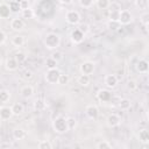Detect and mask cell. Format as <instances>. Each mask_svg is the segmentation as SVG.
Masks as SVG:
<instances>
[{
  "label": "cell",
  "instance_id": "45",
  "mask_svg": "<svg viewBox=\"0 0 149 149\" xmlns=\"http://www.w3.org/2000/svg\"><path fill=\"white\" fill-rule=\"evenodd\" d=\"M20 7H21V10H22V9H26V8H28V7H29L28 0H22V1L20 2Z\"/></svg>",
  "mask_w": 149,
  "mask_h": 149
},
{
  "label": "cell",
  "instance_id": "4",
  "mask_svg": "<svg viewBox=\"0 0 149 149\" xmlns=\"http://www.w3.org/2000/svg\"><path fill=\"white\" fill-rule=\"evenodd\" d=\"M119 22L121 26H127L133 22V14L128 9H120L119 14Z\"/></svg>",
  "mask_w": 149,
  "mask_h": 149
},
{
  "label": "cell",
  "instance_id": "8",
  "mask_svg": "<svg viewBox=\"0 0 149 149\" xmlns=\"http://www.w3.org/2000/svg\"><path fill=\"white\" fill-rule=\"evenodd\" d=\"M85 114L87 115V118L92 119V120H95L98 116H99V108L97 105H87L85 107Z\"/></svg>",
  "mask_w": 149,
  "mask_h": 149
},
{
  "label": "cell",
  "instance_id": "43",
  "mask_svg": "<svg viewBox=\"0 0 149 149\" xmlns=\"http://www.w3.org/2000/svg\"><path fill=\"white\" fill-rule=\"evenodd\" d=\"M6 41H7V35H6V33H5L3 30H0V45L5 44Z\"/></svg>",
  "mask_w": 149,
  "mask_h": 149
},
{
  "label": "cell",
  "instance_id": "19",
  "mask_svg": "<svg viewBox=\"0 0 149 149\" xmlns=\"http://www.w3.org/2000/svg\"><path fill=\"white\" fill-rule=\"evenodd\" d=\"M10 42H12V44H13L14 47L20 48V47L24 45V43H26V38H24V36H22V35H15V36L12 37Z\"/></svg>",
  "mask_w": 149,
  "mask_h": 149
},
{
  "label": "cell",
  "instance_id": "32",
  "mask_svg": "<svg viewBox=\"0 0 149 149\" xmlns=\"http://www.w3.org/2000/svg\"><path fill=\"white\" fill-rule=\"evenodd\" d=\"M14 58L16 59V62H17L19 64H21V63L26 62V59H27V55H26L24 52H22V51H19V52L15 54Z\"/></svg>",
  "mask_w": 149,
  "mask_h": 149
},
{
  "label": "cell",
  "instance_id": "25",
  "mask_svg": "<svg viewBox=\"0 0 149 149\" xmlns=\"http://www.w3.org/2000/svg\"><path fill=\"white\" fill-rule=\"evenodd\" d=\"M21 15H22V19L29 20V19H34L35 13H34V10H33L30 7H28V8H26V9H22V10H21Z\"/></svg>",
  "mask_w": 149,
  "mask_h": 149
},
{
  "label": "cell",
  "instance_id": "22",
  "mask_svg": "<svg viewBox=\"0 0 149 149\" xmlns=\"http://www.w3.org/2000/svg\"><path fill=\"white\" fill-rule=\"evenodd\" d=\"M77 83H78L80 86H88L90 83H91V77H90V74H83V73H80V76H79L78 79H77Z\"/></svg>",
  "mask_w": 149,
  "mask_h": 149
},
{
  "label": "cell",
  "instance_id": "37",
  "mask_svg": "<svg viewBox=\"0 0 149 149\" xmlns=\"http://www.w3.org/2000/svg\"><path fill=\"white\" fill-rule=\"evenodd\" d=\"M97 148L98 149H111L112 148V144L108 141L104 140V141H100L99 143H97Z\"/></svg>",
  "mask_w": 149,
  "mask_h": 149
},
{
  "label": "cell",
  "instance_id": "18",
  "mask_svg": "<svg viewBox=\"0 0 149 149\" xmlns=\"http://www.w3.org/2000/svg\"><path fill=\"white\" fill-rule=\"evenodd\" d=\"M137 136H139V140H140L141 143H143V144H148L149 143V132H148L147 128L140 129Z\"/></svg>",
  "mask_w": 149,
  "mask_h": 149
},
{
  "label": "cell",
  "instance_id": "1",
  "mask_svg": "<svg viewBox=\"0 0 149 149\" xmlns=\"http://www.w3.org/2000/svg\"><path fill=\"white\" fill-rule=\"evenodd\" d=\"M43 42L47 49L55 50V49H58V47L61 45V36L56 33H49L45 35Z\"/></svg>",
  "mask_w": 149,
  "mask_h": 149
},
{
  "label": "cell",
  "instance_id": "41",
  "mask_svg": "<svg viewBox=\"0 0 149 149\" xmlns=\"http://www.w3.org/2000/svg\"><path fill=\"white\" fill-rule=\"evenodd\" d=\"M140 21L142 24H149V14L148 13H143L140 17Z\"/></svg>",
  "mask_w": 149,
  "mask_h": 149
},
{
  "label": "cell",
  "instance_id": "31",
  "mask_svg": "<svg viewBox=\"0 0 149 149\" xmlns=\"http://www.w3.org/2000/svg\"><path fill=\"white\" fill-rule=\"evenodd\" d=\"M57 63H58V62H57L56 59L49 57V58H47V61H45V66H47L48 70H50V69H56V68H57Z\"/></svg>",
  "mask_w": 149,
  "mask_h": 149
},
{
  "label": "cell",
  "instance_id": "17",
  "mask_svg": "<svg viewBox=\"0 0 149 149\" xmlns=\"http://www.w3.org/2000/svg\"><path fill=\"white\" fill-rule=\"evenodd\" d=\"M12 12L9 9V5L6 2H0V19H8Z\"/></svg>",
  "mask_w": 149,
  "mask_h": 149
},
{
  "label": "cell",
  "instance_id": "5",
  "mask_svg": "<svg viewBox=\"0 0 149 149\" xmlns=\"http://www.w3.org/2000/svg\"><path fill=\"white\" fill-rule=\"evenodd\" d=\"M65 20L69 24L76 26L80 22V14L77 10H68L65 14Z\"/></svg>",
  "mask_w": 149,
  "mask_h": 149
},
{
  "label": "cell",
  "instance_id": "49",
  "mask_svg": "<svg viewBox=\"0 0 149 149\" xmlns=\"http://www.w3.org/2000/svg\"><path fill=\"white\" fill-rule=\"evenodd\" d=\"M1 62H2V54L0 52V63H1Z\"/></svg>",
  "mask_w": 149,
  "mask_h": 149
},
{
  "label": "cell",
  "instance_id": "42",
  "mask_svg": "<svg viewBox=\"0 0 149 149\" xmlns=\"http://www.w3.org/2000/svg\"><path fill=\"white\" fill-rule=\"evenodd\" d=\"M22 78H23L24 80L31 79V78H33V71H30V70H24L23 73H22Z\"/></svg>",
  "mask_w": 149,
  "mask_h": 149
},
{
  "label": "cell",
  "instance_id": "3",
  "mask_svg": "<svg viewBox=\"0 0 149 149\" xmlns=\"http://www.w3.org/2000/svg\"><path fill=\"white\" fill-rule=\"evenodd\" d=\"M62 72L56 68V69H50V70H47L45 72V76H44V79L48 84L50 85H55V84H58V78H59V74Z\"/></svg>",
  "mask_w": 149,
  "mask_h": 149
},
{
  "label": "cell",
  "instance_id": "51",
  "mask_svg": "<svg viewBox=\"0 0 149 149\" xmlns=\"http://www.w3.org/2000/svg\"><path fill=\"white\" fill-rule=\"evenodd\" d=\"M0 83H1V76H0Z\"/></svg>",
  "mask_w": 149,
  "mask_h": 149
},
{
  "label": "cell",
  "instance_id": "12",
  "mask_svg": "<svg viewBox=\"0 0 149 149\" xmlns=\"http://www.w3.org/2000/svg\"><path fill=\"white\" fill-rule=\"evenodd\" d=\"M26 23L23 21V19H20V17H14L10 21V28L14 30V31H21L23 30Z\"/></svg>",
  "mask_w": 149,
  "mask_h": 149
},
{
  "label": "cell",
  "instance_id": "20",
  "mask_svg": "<svg viewBox=\"0 0 149 149\" xmlns=\"http://www.w3.org/2000/svg\"><path fill=\"white\" fill-rule=\"evenodd\" d=\"M118 107H119L121 111H128V109L132 107V101H130L128 98H122V99L119 100Z\"/></svg>",
  "mask_w": 149,
  "mask_h": 149
},
{
  "label": "cell",
  "instance_id": "33",
  "mask_svg": "<svg viewBox=\"0 0 149 149\" xmlns=\"http://www.w3.org/2000/svg\"><path fill=\"white\" fill-rule=\"evenodd\" d=\"M69 81H70L69 74H66V73H61L59 74V78H58V84L59 85H66V84H69Z\"/></svg>",
  "mask_w": 149,
  "mask_h": 149
},
{
  "label": "cell",
  "instance_id": "47",
  "mask_svg": "<svg viewBox=\"0 0 149 149\" xmlns=\"http://www.w3.org/2000/svg\"><path fill=\"white\" fill-rule=\"evenodd\" d=\"M12 144L9 142H1L0 143V148H10Z\"/></svg>",
  "mask_w": 149,
  "mask_h": 149
},
{
  "label": "cell",
  "instance_id": "15",
  "mask_svg": "<svg viewBox=\"0 0 149 149\" xmlns=\"http://www.w3.org/2000/svg\"><path fill=\"white\" fill-rule=\"evenodd\" d=\"M5 68L7 71H16L19 68V63L14 57H8L5 62Z\"/></svg>",
  "mask_w": 149,
  "mask_h": 149
},
{
  "label": "cell",
  "instance_id": "6",
  "mask_svg": "<svg viewBox=\"0 0 149 149\" xmlns=\"http://www.w3.org/2000/svg\"><path fill=\"white\" fill-rule=\"evenodd\" d=\"M95 64L92 61H85L79 65V71L83 74H92L94 72Z\"/></svg>",
  "mask_w": 149,
  "mask_h": 149
},
{
  "label": "cell",
  "instance_id": "2",
  "mask_svg": "<svg viewBox=\"0 0 149 149\" xmlns=\"http://www.w3.org/2000/svg\"><path fill=\"white\" fill-rule=\"evenodd\" d=\"M52 129L57 133V134H65L69 132V127H68V122H66V119L62 115H58L56 116L54 120H52Z\"/></svg>",
  "mask_w": 149,
  "mask_h": 149
},
{
  "label": "cell",
  "instance_id": "27",
  "mask_svg": "<svg viewBox=\"0 0 149 149\" xmlns=\"http://www.w3.org/2000/svg\"><path fill=\"white\" fill-rule=\"evenodd\" d=\"M10 99V92L7 90H1L0 91V102L6 104Z\"/></svg>",
  "mask_w": 149,
  "mask_h": 149
},
{
  "label": "cell",
  "instance_id": "34",
  "mask_svg": "<svg viewBox=\"0 0 149 149\" xmlns=\"http://www.w3.org/2000/svg\"><path fill=\"white\" fill-rule=\"evenodd\" d=\"M66 122H68L69 130H70V129H74V128L77 127V120H76V118H73V116L66 118Z\"/></svg>",
  "mask_w": 149,
  "mask_h": 149
},
{
  "label": "cell",
  "instance_id": "28",
  "mask_svg": "<svg viewBox=\"0 0 149 149\" xmlns=\"http://www.w3.org/2000/svg\"><path fill=\"white\" fill-rule=\"evenodd\" d=\"M134 3H135V6H136L137 8H140L141 10L148 9V6H149V1H148V0H135Z\"/></svg>",
  "mask_w": 149,
  "mask_h": 149
},
{
  "label": "cell",
  "instance_id": "35",
  "mask_svg": "<svg viewBox=\"0 0 149 149\" xmlns=\"http://www.w3.org/2000/svg\"><path fill=\"white\" fill-rule=\"evenodd\" d=\"M37 147H38L40 149H51V148H52V144H51L48 140H42V141L38 142Z\"/></svg>",
  "mask_w": 149,
  "mask_h": 149
},
{
  "label": "cell",
  "instance_id": "38",
  "mask_svg": "<svg viewBox=\"0 0 149 149\" xmlns=\"http://www.w3.org/2000/svg\"><path fill=\"white\" fill-rule=\"evenodd\" d=\"M94 0H79V5L83 8H91Z\"/></svg>",
  "mask_w": 149,
  "mask_h": 149
},
{
  "label": "cell",
  "instance_id": "14",
  "mask_svg": "<svg viewBox=\"0 0 149 149\" xmlns=\"http://www.w3.org/2000/svg\"><path fill=\"white\" fill-rule=\"evenodd\" d=\"M97 98H98L101 102H108V101L112 100L113 95H112V93H111L108 90H100V91H98V93H97Z\"/></svg>",
  "mask_w": 149,
  "mask_h": 149
},
{
  "label": "cell",
  "instance_id": "13",
  "mask_svg": "<svg viewBox=\"0 0 149 149\" xmlns=\"http://www.w3.org/2000/svg\"><path fill=\"white\" fill-rule=\"evenodd\" d=\"M13 116V111L12 107L8 106H1L0 107V120L2 121H7Z\"/></svg>",
  "mask_w": 149,
  "mask_h": 149
},
{
  "label": "cell",
  "instance_id": "46",
  "mask_svg": "<svg viewBox=\"0 0 149 149\" xmlns=\"http://www.w3.org/2000/svg\"><path fill=\"white\" fill-rule=\"evenodd\" d=\"M79 29H80L84 34H86V33L88 31V26H87V24H81V26L79 27Z\"/></svg>",
  "mask_w": 149,
  "mask_h": 149
},
{
  "label": "cell",
  "instance_id": "10",
  "mask_svg": "<svg viewBox=\"0 0 149 149\" xmlns=\"http://www.w3.org/2000/svg\"><path fill=\"white\" fill-rule=\"evenodd\" d=\"M106 123H107L108 127H111V128H115V127L120 126V123H121V118H120L118 114L112 113V114H109V115L107 116V119H106Z\"/></svg>",
  "mask_w": 149,
  "mask_h": 149
},
{
  "label": "cell",
  "instance_id": "11",
  "mask_svg": "<svg viewBox=\"0 0 149 149\" xmlns=\"http://www.w3.org/2000/svg\"><path fill=\"white\" fill-rule=\"evenodd\" d=\"M118 81H119V79H118L116 74H113V73L106 74L105 79H104V83H105L106 87H108V88H114L118 85Z\"/></svg>",
  "mask_w": 149,
  "mask_h": 149
},
{
  "label": "cell",
  "instance_id": "16",
  "mask_svg": "<svg viewBox=\"0 0 149 149\" xmlns=\"http://www.w3.org/2000/svg\"><path fill=\"white\" fill-rule=\"evenodd\" d=\"M20 93H21V97L24 98V99H29L33 97L34 94V87L31 85H24L21 87L20 90Z\"/></svg>",
  "mask_w": 149,
  "mask_h": 149
},
{
  "label": "cell",
  "instance_id": "48",
  "mask_svg": "<svg viewBox=\"0 0 149 149\" xmlns=\"http://www.w3.org/2000/svg\"><path fill=\"white\" fill-rule=\"evenodd\" d=\"M61 3H63V5H70V3H72L73 2V0H58Z\"/></svg>",
  "mask_w": 149,
  "mask_h": 149
},
{
  "label": "cell",
  "instance_id": "44",
  "mask_svg": "<svg viewBox=\"0 0 149 149\" xmlns=\"http://www.w3.org/2000/svg\"><path fill=\"white\" fill-rule=\"evenodd\" d=\"M108 8H109V10H120V9H121V8H120V5L116 3V2H111Z\"/></svg>",
  "mask_w": 149,
  "mask_h": 149
},
{
  "label": "cell",
  "instance_id": "24",
  "mask_svg": "<svg viewBox=\"0 0 149 149\" xmlns=\"http://www.w3.org/2000/svg\"><path fill=\"white\" fill-rule=\"evenodd\" d=\"M34 108L36 109V111H38V112H42V111H44L45 108H47V102H45V100H43V99H36L35 100V102H34Z\"/></svg>",
  "mask_w": 149,
  "mask_h": 149
},
{
  "label": "cell",
  "instance_id": "29",
  "mask_svg": "<svg viewBox=\"0 0 149 149\" xmlns=\"http://www.w3.org/2000/svg\"><path fill=\"white\" fill-rule=\"evenodd\" d=\"M111 0H95V5L99 9H108Z\"/></svg>",
  "mask_w": 149,
  "mask_h": 149
},
{
  "label": "cell",
  "instance_id": "36",
  "mask_svg": "<svg viewBox=\"0 0 149 149\" xmlns=\"http://www.w3.org/2000/svg\"><path fill=\"white\" fill-rule=\"evenodd\" d=\"M50 57H51V58H54V59H56L57 62H59V61L63 58V54H62V51H59V50L55 49V50H52V52H51Z\"/></svg>",
  "mask_w": 149,
  "mask_h": 149
},
{
  "label": "cell",
  "instance_id": "21",
  "mask_svg": "<svg viewBox=\"0 0 149 149\" xmlns=\"http://www.w3.org/2000/svg\"><path fill=\"white\" fill-rule=\"evenodd\" d=\"M12 111H13V115H15V116L22 115L24 112V106L21 102H15L12 106Z\"/></svg>",
  "mask_w": 149,
  "mask_h": 149
},
{
  "label": "cell",
  "instance_id": "7",
  "mask_svg": "<svg viewBox=\"0 0 149 149\" xmlns=\"http://www.w3.org/2000/svg\"><path fill=\"white\" fill-rule=\"evenodd\" d=\"M85 38V34L79 29V28H76L73 29L71 33H70V40L72 41V43L74 44H79L84 41Z\"/></svg>",
  "mask_w": 149,
  "mask_h": 149
},
{
  "label": "cell",
  "instance_id": "26",
  "mask_svg": "<svg viewBox=\"0 0 149 149\" xmlns=\"http://www.w3.org/2000/svg\"><path fill=\"white\" fill-rule=\"evenodd\" d=\"M107 28L109 30H112V31H116V30H119L121 28V24H120L119 21H112V20H109L107 22Z\"/></svg>",
  "mask_w": 149,
  "mask_h": 149
},
{
  "label": "cell",
  "instance_id": "30",
  "mask_svg": "<svg viewBox=\"0 0 149 149\" xmlns=\"http://www.w3.org/2000/svg\"><path fill=\"white\" fill-rule=\"evenodd\" d=\"M9 9L12 13H19L21 10V7H20V2H16L15 0H12L9 2Z\"/></svg>",
  "mask_w": 149,
  "mask_h": 149
},
{
  "label": "cell",
  "instance_id": "9",
  "mask_svg": "<svg viewBox=\"0 0 149 149\" xmlns=\"http://www.w3.org/2000/svg\"><path fill=\"white\" fill-rule=\"evenodd\" d=\"M135 69H136V71L140 72L141 74L148 73V71H149V63H148V61L144 59V58L139 59L137 63H136V65H135Z\"/></svg>",
  "mask_w": 149,
  "mask_h": 149
},
{
  "label": "cell",
  "instance_id": "39",
  "mask_svg": "<svg viewBox=\"0 0 149 149\" xmlns=\"http://www.w3.org/2000/svg\"><path fill=\"white\" fill-rule=\"evenodd\" d=\"M127 88H128L129 91H135V90L137 88V83H136V80L129 79V80L127 81Z\"/></svg>",
  "mask_w": 149,
  "mask_h": 149
},
{
  "label": "cell",
  "instance_id": "40",
  "mask_svg": "<svg viewBox=\"0 0 149 149\" xmlns=\"http://www.w3.org/2000/svg\"><path fill=\"white\" fill-rule=\"evenodd\" d=\"M119 14H120V10H109V20L119 21Z\"/></svg>",
  "mask_w": 149,
  "mask_h": 149
},
{
  "label": "cell",
  "instance_id": "23",
  "mask_svg": "<svg viewBox=\"0 0 149 149\" xmlns=\"http://www.w3.org/2000/svg\"><path fill=\"white\" fill-rule=\"evenodd\" d=\"M26 136H27V133L22 128H16L13 130V137L15 140H23V139H26Z\"/></svg>",
  "mask_w": 149,
  "mask_h": 149
},
{
  "label": "cell",
  "instance_id": "50",
  "mask_svg": "<svg viewBox=\"0 0 149 149\" xmlns=\"http://www.w3.org/2000/svg\"><path fill=\"white\" fill-rule=\"evenodd\" d=\"M15 1H16V2H21L22 0H15Z\"/></svg>",
  "mask_w": 149,
  "mask_h": 149
}]
</instances>
